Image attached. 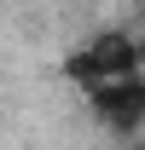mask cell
<instances>
[{
    "label": "cell",
    "instance_id": "obj_1",
    "mask_svg": "<svg viewBox=\"0 0 145 150\" xmlns=\"http://www.w3.org/2000/svg\"><path fill=\"white\" fill-rule=\"evenodd\" d=\"M64 75H70L81 93L134 81V75H145V46L134 35H93V40H81V46L64 58Z\"/></svg>",
    "mask_w": 145,
    "mask_h": 150
}]
</instances>
